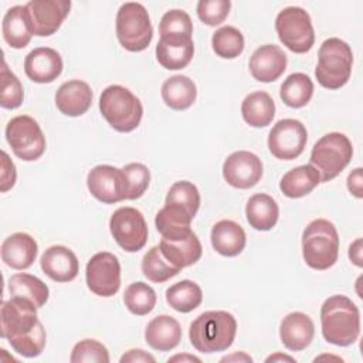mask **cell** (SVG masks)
Here are the masks:
<instances>
[{"label": "cell", "mask_w": 363, "mask_h": 363, "mask_svg": "<svg viewBox=\"0 0 363 363\" xmlns=\"http://www.w3.org/2000/svg\"><path fill=\"white\" fill-rule=\"evenodd\" d=\"M0 336L13 350L24 357H37L45 347L47 333L37 316V308L23 299L11 296L0 311Z\"/></svg>", "instance_id": "6da1fadb"}, {"label": "cell", "mask_w": 363, "mask_h": 363, "mask_svg": "<svg viewBox=\"0 0 363 363\" xmlns=\"http://www.w3.org/2000/svg\"><path fill=\"white\" fill-rule=\"evenodd\" d=\"M320 325L326 342L350 346L360 335L359 308L345 295H332L320 308Z\"/></svg>", "instance_id": "7a4b0ae2"}, {"label": "cell", "mask_w": 363, "mask_h": 363, "mask_svg": "<svg viewBox=\"0 0 363 363\" xmlns=\"http://www.w3.org/2000/svg\"><path fill=\"white\" fill-rule=\"evenodd\" d=\"M237 333L235 318L225 311H207L190 325V343L197 352L216 353L227 350Z\"/></svg>", "instance_id": "3957f363"}, {"label": "cell", "mask_w": 363, "mask_h": 363, "mask_svg": "<svg viewBox=\"0 0 363 363\" xmlns=\"http://www.w3.org/2000/svg\"><path fill=\"white\" fill-rule=\"evenodd\" d=\"M302 255L308 267L329 269L339 257V234L333 223L325 218L311 221L302 234Z\"/></svg>", "instance_id": "277c9868"}, {"label": "cell", "mask_w": 363, "mask_h": 363, "mask_svg": "<svg viewBox=\"0 0 363 363\" xmlns=\"http://www.w3.org/2000/svg\"><path fill=\"white\" fill-rule=\"evenodd\" d=\"M352 65L353 52L350 45L337 37H332L319 47L315 77L323 88L339 89L350 79Z\"/></svg>", "instance_id": "5b68a950"}, {"label": "cell", "mask_w": 363, "mask_h": 363, "mask_svg": "<svg viewBox=\"0 0 363 363\" xmlns=\"http://www.w3.org/2000/svg\"><path fill=\"white\" fill-rule=\"evenodd\" d=\"M99 111L106 122L122 133L135 130L143 116L140 99L122 85H109L102 91Z\"/></svg>", "instance_id": "8992f818"}, {"label": "cell", "mask_w": 363, "mask_h": 363, "mask_svg": "<svg viewBox=\"0 0 363 363\" xmlns=\"http://www.w3.org/2000/svg\"><path fill=\"white\" fill-rule=\"evenodd\" d=\"M352 156L353 147L350 139L340 132H330L313 145L309 164L318 170L320 183L330 182L350 163Z\"/></svg>", "instance_id": "52a82bcc"}, {"label": "cell", "mask_w": 363, "mask_h": 363, "mask_svg": "<svg viewBox=\"0 0 363 363\" xmlns=\"http://www.w3.org/2000/svg\"><path fill=\"white\" fill-rule=\"evenodd\" d=\"M115 26L118 41L130 52L146 50L153 38V28L147 10L140 3H123L116 13Z\"/></svg>", "instance_id": "ba28073f"}, {"label": "cell", "mask_w": 363, "mask_h": 363, "mask_svg": "<svg viewBox=\"0 0 363 363\" xmlns=\"http://www.w3.org/2000/svg\"><path fill=\"white\" fill-rule=\"evenodd\" d=\"M275 30L279 41L296 54L308 52L315 43L311 16L302 7L291 6L281 10L275 18Z\"/></svg>", "instance_id": "9c48e42d"}, {"label": "cell", "mask_w": 363, "mask_h": 363, "mask_svg": "<svg viewBox=\"0 0 363 363\" xmlns=\"http://www.w3.org/2000/svg\"><path fill=\"white\" fill-rule=\"evenodd\" d=\"M6 140L13 153L24 162L37 160L45 152V136L38 122L28 115H18L9 121Z\"/></svg>", "instance_id": "30bf717a"}, {"label": "cell", "mask_w": 363, "mask_h": 363, "mask_svg": "<svg viewBox=\"0 0 363 363\" xmlns=\"http://www.w3.org/2000/svg\"><path fill=\"white\" fill-rule=\"evenodd\" d=\"M109 230L116 244L126 252H138L147 241V224L135 207H119L109 220Z\"/></svg>", "instance_id": "8fae6325"}, {"label": "cell", "mask_w": 363, "mask_h": 363, "mask_svg": "<svg viewBox=\"0 0 363 363\" xmlns=\"http://www.w3.org/2000/svg\"><path fill=\"white\" fill-rule=\"evenodd\" d=\"M308 142L305 125L292 118L278 121L268 135V149L279 160H294L302 155Z\"/></svg>", "instance_id": "7c38bea8"}, {"label": "cell", "mask_w": 363, "mask_h": 363, "mask_svg": "<svg viewBox=\"0 0 363 363\" xmlns=\"http://www.w3.org/2000/svg\"><path fill=\"white\" fill-rule=\"evenodd\" d=\"M86 285L98 296H113L121 288V264L116 255L108 251L91 257L85 269Z\"/></svg>", "instance_id": "4fadbf2b"}, {"label": "cell", "mask_w": 363, "mask_h": 363, "mask_svg": "<svg viewBox=\"0 0 363 363\" xmlns=\"http://www.w3.org/2000/svg\"><path fill=\"white\" fill-rule=\"evenodd\" d=\"M86 187L98 201L105 204L126 200L123 172L111 164H98L91 169L86 176Z\"/></svg>", "instance_id": "5bb4252c"}, {"label": "cell", "mask_w": 363, "mask_h": 363, "mask_svg": "<svg viewBox=\"0 0 363 363\" xmlns=\"http://www.w3.org/2000/svg\"><path fill=\"white\" fill-rule=\"evenodd\" d=\"M34 35L48 37L61 27L71 10L69 0H31L26 4Z\"/></svg>", "instance_id": "9a60e30c"}, {"label": "cell", "mask_w": 363, "mask_h": 363, "mask_svg": "<svg viewBox=\"0 0 363 363\" xmlns=\"http://www.w3.org/2000/svg\"><path fill=\"white\" fill-rule=\"evenodd\" d=\"M261 159L248 150H238L227 156L223 163L224 180L235 189H251L262 177Z\"/></svg>", "instance_id": "2e32d148"}, {"label": "cell", "mask_w": 363, "mask_h": 363, "mask_svg": "<svg viewBox=\"0 0 363 363\" xmlns=\"http://www.w3.org/2000/svg\"><path fill=\"white\" fill-rule=\"evenodd\" d=\"M194 54L191 35L167 34L162 35L156 45L157 62L164 69H182L187 67Z\"/></svg>", "instance_id": "e0dca14e"}, {"label": "cell", "mask_w": 363, "mask_h": 363, "mask_svg": "<svg viewBox=\"0 0 363 363\" xmlns=\"http://www.w3.org/2000/svg\"><path fill=\"white\" fill-rule=\"evenodd\" d=\"M62 67L61 55L50 47L34 48L24 58V72L37 84L54 82L61 75Z\"/></svg>", "instance_id": "ac0fdd59"}, {"label": "cell", "mask_w": 363, "mask_h": 363, "mask_svg": "<svg viewBox=\"0 0 363 363\" xmlns=\"http://www.w3.org/2000/svg\"><path fill=\"white\" fill-rule=\"evenodd\" d=\"M248 68L254 79L274 82L286 69V55L278 45L265 44L252 52Z\"/></svg>", "instance_id": "d6986e66"}, {"label": "cell", "mask_w": 363, "mask_h": 363, "mask_svg": "<svg viewBox=\"0 0 363 363\" xmlns=\"http://www.w3.org/2000/svg\"><path fill=\"white\" fill-rule=\"evenodd\" d=\"M43 272L55 282H69L79 271L77 255L64 245H52L44 251L40 259Z\"/></svg>", "instance_id": "ffe728a7"}, {"label": "cell", "mask_w": 363, "mask_h": 363, "mask_svg": "<svg viewBox=\"0 0 363 363\" xmlns=\"http://www.w3.org/2000/svg\"><path fill=\"white\" fill-rule=\"evenodd\" d=\"M159 248L164 255V258L180 269L196 264L200 259L203 252L201 242L197 238V235L193 233V230L179 237H172V238L162 237Z\"/></svg>", "instance_id": "44dd1931"}, {"label": "cell", "mask_w": 363, "mask_h": 363, "mask_svg": "<svg viewBox=\"0 0 363 363\" xmlns=\"http://www.w3.org/2000/svg\"><path fill=\"white\" fill-rule=\"evenodd\" d=\"M55 105L67 116H81L92 105L91 86L81 79H71L60 85L55 92Z\"/></svg>", "instance_id": "7402d4cb"}, {"label": "cell", "mask_w": 363, "mask_h": 363, "mask_svg": "<svg viewBox=\"0 0 363 363\" xmlns=\"http://www.w3.org/2000/svg\"><path fill=\"white\" fill-rule=\"evenodd\" d=\"M315 335L312 319L303 312L288 313L279 325V337L282 345L292 352L306 349Z\"/></svg>", "instance_id": "603a6c76"}, {"label": "cell", "mask_w": 363, "mask_h": 363, "mask_svg": "<svg viewBox=\"0 0 363 363\" xmlns=\"http://www.w3.org/2000/svg\"><path fill=\"white\" fill-rule=\"evenodd\" d=\"M38 254L37 241L27 233H14L1 244V259L13 269H27Z\"/></svg>", "instance_id": "cb8c5ba5"}, {"label": "cell", "mask_w": 363, "mask_h": 363, "mask_svg": "<svg viewBox=\"0 0 363 363\" xmlns=\"http://www.w3.org/2000/svg\"><path fill=\"white\" fill-rule=\"evenodd\" d=\"M145 340L155 350L169 352L182 340L180 323L173 316L159 315L147 323L145 329Z\"/></svg>", "instance_id": "d4e9b609"}, {"label": "cell", "mask_w": 363, "mask_h": 363, "mask_svg": "<svg viewBox=\"0 0 363 363\" xmlns=\"http://www.w3.org/2000/svg\"><path fill=\"white\" fill-rule=\"evenodd\" d=\"M213 248L224 257H235L245 247L247 237L244 228L233 220H220L210 234Z\"/></svg>", "instance_id": "484cf974"}, {"label": "cell", "mask_w": 363, "mask_h": 363, "mask_svg": "<svg viewBox=\"0 0 363 363\" xmlns=\"http://www.w3.org/2000/svg\"><path fill=\"white\" fill-rule=\"evenodd\" d=\"M1 31L4 41L16 50L27 47L33 37L30 17L26 6H13L3 17Z\"/></svg>", "instance_id": "4316f807"}, {"label": "cell", "mask_w": 363, "mask_h": 363, "mask_svg": "<svg viewBox=\"0 0 363 363\" xmlns=\"http://www.w3.org/2000/svg\"><path fill=\"white\" fill-rule=\"evenodd\" d=\"M245 216L248 224L252 228L258 231H269L278 221L279 208L271 196L265 193H257L247 201Z\"/></svg>", "instance_id": "83f0119b"}, {"label": "cell", "mask_w": 363, "mask_h": 363, "mask_svg": "<svg viewBox=\"0 0 363 363\" xmlns=\"http://www.w3.org/2000/svg\"><path fill=\"white\" fill-rule=\"evenodd\" d=\"M242 119L252 128L268 126L275 116V104L265 91L248 94L241 104Z\"/></svg>", "instance_id": "f1b7e54d"}, {"label": "cell", "mask_w": 363, "mask_h": 363, "mask_svg": "<svg viewBox=\"0 0 363 363\" xmlns=\"http://www.w3.org/2000/svg\"><path fill=\"white\" fill-rule=\"evenodd\" d=\"M196 84L186 75H173L162 85V99L170 109L184 111L196 102Z\"/></svg>", "instance_id": "f546056e"}, {"label": "cell", "mask_w": 363, "mask_h": 363, "mask_svg": "<svg viewBox=\"0 0 363 363\" xmlns=\"http://www.w3.org/2000/svg\"><path fill=\"white\" fill-rule=\"evenodd\" d=\"M319 183L320 177L318 170L312 164H302L282 176L279 189L284 196L289 199H299L309 194Z\"/></svg>", "instance_id": "4dcf8cb0"}, {"label": "cell", "mask_w": 363, "mask_h": 363, "mask_svg": "<svg viewBox=\"0 0 363 363\" xmlns=\"http://www.w3.org/2000/svg\"><path fill=\"white\" fill-rule=\"evenodd\" d=\"M9 292L11 296L23 298L31 302L37 309L44 306L48 301L50 289L48 286L37 277L26 272L14 274L9 279Z\"/></svg>", "instance_id": "1f68e13d"}, {"label": "cell", "mask_w": 363, "mask_h": 363, "mask_svg": "<svg viewBox=\"0 0 363 363\" xmlns=\"http://www.w3.org/2000/svg\"><path fill=\"white\" fill-rule=\"evenodd\" d=\"M166 301L174 311L189 313L200 306L203 292L194 281L183 279L166 289Z\"/></svg>", "instance_id": "d6a6232c"}, {"label": "cell", "mask_w": 363, "mask_h": 363, "mask_svg": "<svg viewBox=\"0 0 363 363\" xmlns=\"http://www.w3.org/2000/svg\"><path fill=\"white\" fill-rule=\"evenodd\" d=\"M313 95V82L303 72H294L281 85L279 96L289 108L305 106Z\"/></svg>", "instance_id": "836d02e7"}, {"label": "cell", "mask_w": 363, "mask_h": 363, "mask_svg": "<svg viewBox=\"0 0 363 363\" xmlns=\"http://www.w3.org/2000/svg\"><path fill=\"white\" fill-rule=\"evenodd\" d=\"M180 271V268L174 267L164 258L159 245L147 250V252L142 258V272L152 282H166L167 279L176 277Z\"/></svg>", "instance_id": "e575fe53"}, {"label": "cell", "mask_w": 363, "mask_h": 363, "mask_svg": "<svg viewBox=\"0 0 363 363\" xmlns=\"http://www.w3.org/2000/svg\"><path fill=\"white\" fill-rule=\"evenodd\" d=\"M156 299L157 298L153 288L142 281L130 284L123 294L125 306L129 309V312L138 316L150 313L156 305Z\"/></svg>", "instance_id": "d590c367"}, {"label": "cell", "mask_w": 363, "mask_h": 363, "mask_svg": "<svg viewBox=\"0 0 363 363\" xmlns=\"http://www.w3.org/2000/svg\"><path fill=\"white\" fill-rule=\"evenodd\" d=\"M213 51L225 60H233L244 51V35L233 26H224L211 37Z\"/></svg>", "instance_id": "8d00e7d4"}, {"label": "cell", "mask_w": 363, "mask_h": 363, "mask_svg": "<svg viewBox=\"0 0 363 363\" xmlns=\"http://www.w3.org/2000/svg\"><path fill=\"white\" fill-rule=\"evenodd\" d=\"M164 204H174L183 207L191 217H194L200 207V193L196 184L187 180H180L172 184L167 191Z\"/></svg>", "instance_id": "74e56055"}, {"label": "cell", "mask_w": 363, "mask_h": 363, "mask_svg": "<svg viewBox=\"0 0 363 363\" xmlns=\"http://www.w3.org/2000/svg\"><path fill=\"white\" fill-rule=\"evenodd\" d=\"M126 200H136L145 194L150 182V172L143 163H129L123 169Z\"/></svg>", "instance_id": "f35d334b"}, {"label": "cell", "mask_w": 363, "mask_h": 363, "mask_svg": "<svg viewBox=\"0 0 363 363\" xmlns=\"http://www.w3.org/2000/svg\"><path fill=\"white\" fill-rule=\"evenodd\" d=\"M23 98L24 91L20 79L7 68L6 61H3L0 105L6 109H16L23 104Z\"/></svg>", "instance_id": "ab89813d"}, {"label": "cell", "mask_w": 363, "mask_h": 363, "mask_svg": "<svg viewBox=\"0 0 363 363\" xmlns=\"http://www.w3.org/2000/svg\"><path fill=\"white\" fill-rule=\"evenodd\" d=\"M71 363H84V362H94V363H108L109 353L108 349L95 339H84L78 342L69 357Z\"/></svg>", "instance_id": "60d3db41"}, {"label": "cell", "mask_w": 363, "mask_h": 363, "mask_svg": "<svg viewBox=\"0 0 363 363\" xmlns=\"http://www.w3.org/2000/svg\"><path fill=\"white\" fill-rule=\"evenodd\" d=\"M159 33L162 35L167 34H184L191 35L193 34V23L190 16L179 9L169 10L163 14L160 23H159Z\"/></svg>", "instance_id": "b9f144b4"}, {"label": "cell", "mask_w": 363, "mask_h": 363, "mask_svg": "<svg viewBox=\"0 0 363 363\" xmlns=\"http://www.w3.org/2000/svg\"><path fill=\"white\" fill-rule=\"evenodd\" d=\"M230 9V0H200L197 3V16L204 24L216 27L227 18Z\"/></svg>", "instance_id": "7bdbcfd3"}, {"label": "cell", "mask_w": 363, "mask_h": 363, "mask_svg": "<svg viewBox=\"0 0 363 363\" xmlns=\"http://www.w3.org/2000/svg\"><path fill=\"white\" fill-rule=\"evenodd\" d=\"M1 155H3V160H1V187H0V190L4 193L14 186L17 173H16V166L11 162V159L9 157V155L4 150L1 152Z\"/></svg>", "instance_id": "ee69618b"}, {"label": "cell", "mask_w": 363, "mask_h": 363, "mask_svg": "<svg viewBox=\"0 0 363 363\" xmlns=\"http://www.w3.org/2000/svg\"><path fill=\"white\" fill-rule=\"evenodd\" d=\"M119 362L121 363H147V362H150V363H155L156 362V359L152 356V354H149L147 352H145V350H142V349H130V350H128L121 359H119Z\"/></svg>", "instance_id": "f6af8a7d"}, {"label": "cell", "mask_w": 363, "mask_h": 363, "mask_svg": "<svg viewBox=\"0 0 363 363\" xmlns=\"http://www.w3.org/2000/svg\"><path fill=\"white\" fill-rule=\"evenodd\" d=\"M362 182H363L362 167H357L347 177V189L357 199H362V196H363V183Z\"/></svg>", "instance_id": "bcb514c9"}, {"label": "cell", "mask_w": 363, "mask_h": 363, "mask_svg": "<svg viewBox=\"0 0 363 363\" xmlns=\"http://www.w3.org/2000/svg\"><path fill=\"white\" fill-rule=\"evenodd\" d=\"M349 258L350 261L357 265V267H362L363 262H362V238H357L349 248Z\"/></svg>", "instance_id": "7dc6e473"}, {"label": "cell", "mask_w": 363, "mask_h": 363, "mask_svg": "<svg viewBox=\"0 0 363 363\" xmlns=\"http://www.w3.org/2000/svg\"><path fill=\"white\" fill-rule=\"evenodd\" d=\"M234 360H238V362H252V357L245 354L244 352H240V353H234L231 356H225L221 359V362H234Z\"/></svg>", "instance_id": "c3c4849f"}, {"label": "cell", "mask_w": 363, "mask_h": 363, "mask_svg": "<svg viewBox=\"0 0 363 363\" xmlns=\"http://www.w3.org/2000/svg\"><path fill=\"white\" fill-rule=\"evenodd\" d=\"M167 362H169V363H170V362H197V363H200L201 360H200L199 357L193 356V354H176V356L170 357Z\"/></svg>", "instance_id": "681fc988"}, {"label": "cell", "mask_w": 363, "mask_h": 363, "mask_svg": "<svg viewBox=\"0 0 363 363\" xmlns=\"http://www.w3.org/2000/svg\"><path fill=\"white\" fill-rule=\"evenodd\" d=\"M279 360H284V362H285V360H286V362H295L294 357L286 356V354H281V353H275V354L267 357V362H279Z\"/></svg>", "instance_id": "f907efd6"}, {"label": "cell", "mask_w": 363, "mask_h": 363, "mask_svg": "<svg viewBox=\"0 0 363 363\" xmlns=\"http://www.w3.org/2000/svg\"><path fill=\"white\" fill-rule=\"evenodd\" d=\"M326 357H328V356H322V357H316L315 360H318V359H326ZM329 359H337V360H342L340 357H330V356H329Z\"/></svg>", "instance_id": "816d5d0a"}]
</instances>
